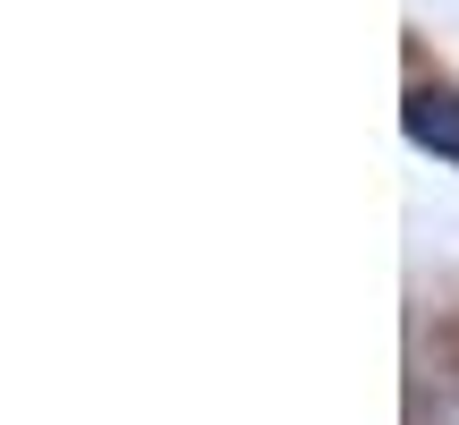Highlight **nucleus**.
<instances>
[{
	"label": "nucleus",
	"mask_w": 459,
	"mask_h": 425,
	"mask_svg": "<svg viewBox=\"0 0 459 425\" xmlns=\"http://www.w3.org/2000/svg\"><path fill=\"white\" fill-rule=\"evenodd\" d=\"M409 136L459 170V94H443V85H417V94H409Z\"/></svg>",
	"instance_id": "nucleus-1"
}]
</instances>
